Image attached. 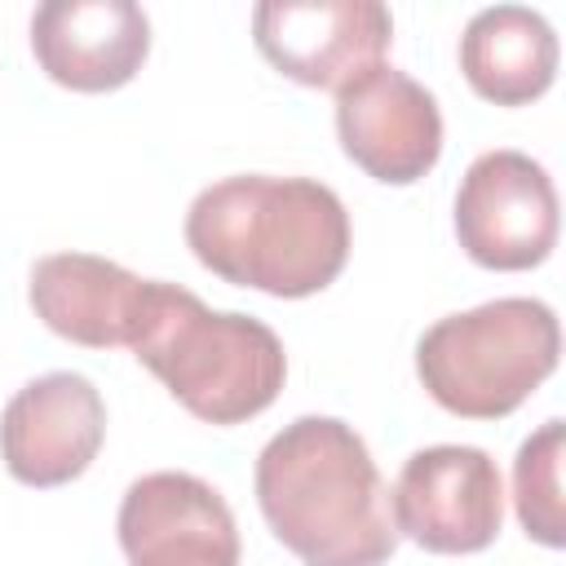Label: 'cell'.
Segmentation results:
<instances>
[{
	"instance_id": "obj_1",
	"label": "cell",
	"mask_w": 566,
	"mask_h": 566,
	"mask_svg": "<svg viewBox=\"0 0 566 566\" xmlns=\"http://www.w3.org/2000/svg\"><path fill=\"white\" fill-rule=\"evenodd\" d=\"M256 504L305 566H385L398 548L389 486L354 424L296 416L256 455Z\"/></svg>"
},
{
	"instance_id": "obj_2",
	"label": "cell",
	"mask_w": 566,
	"mask_h": 566,
	"mask_svg": "<svg viewBox=\"0 0 566 566\" xmlns=\"http://www.w3.org/2000/svg\"><path fill=\"white\" fill-rule=\"evenodd\" d=\"M186 243L217 279L301 301L345 270L349 212L340 195L314 177L239 172L195 195Z\"/></svg>"
},
{
	"instance_id": "obj_3",
	"label": "cell",
	"mask_w": 566,
	"mask_h": 566,
	"mask_svg": "<svg viewBox=\"0 0 566 566\" xmlns=\"http://www.w3.org/2000/svg\"><path fill=\"white\" fill-rule=\"evenodd\" d=\"M128 349L195 420L221 429L261 416L287 380V354L270 323L239 310H208L190 287L159 279H146L142 323Z\"/></svg>"
},
{
	"instance_id": "obj_4",
	"label": "cell",
	"mask_w": 566,
	"mask_h": 566,
	"mask_svg": "<svg viewBox=\"0 0 566 566\" xmlns=\"http://www.w3.org/2000/svg\"><path fill=\"white\" fill-rule=\"evenodd\" d=\"M562 327L535 296H500L438 318L416 345V376L429 398L464 420L513 416L553 371Z\"/></svg>"
},
{
	"instance_id": "obj_5",
	"label": "cell",
	"mask_w": 566,
	"mask_h": 566,
	"mask_svg": "<svg viewBox=\"0 0 566 566\" xmlns=\"http://www.w3.org/2000/svg\"><path fill=\"white\" fill-rule=\"evenodd\" d=\"M389 509L398 535L424 553L464 557L495 544L504 526V482L482 447L438 442L407 455Z\"/></svg>"
},
{
	"instance_id": "obj_6",
	"label": "cell",
	"mask_w": 566,
	"mask_h": 566,
	"mask_svg": "<svg viewBox=\"0 0 566 566\" xmlns=\"http://www.w3.org/2000/svg\"><path fill=\"white\" fill-rule=\"evenodd\" d=\"M557 190L522 150L478 155L455 190V239L486 270H531L557 248Z\"/></svg>"
},
{
	"instance_id": "obj_7",
	"label": "cell",
	"mask_w": 566,
	"mask_h": 566,
	"mask_svg": "<svg viewBox=\"0 0 566 566\" xmlns=\"http://www.w3.org/2000/svg\"><path fill=\"white\" fill-rule=\"evenodd\" d=\"M252 40L287 80L340 93L385 62L394 18L376 0H265L252 9Z\"/></svg>"
},
{
	"instance_id": "obj_8",
	"label": "cell",
	"mask_w": 566,
	"mask_h": 566,
	"mask_svg": "<svg viewBox=\"0 0 566 566\" xmlns=\"http://www.w3.org/2000/svg\"><path fill=\"white\" fill-rule=\"evenodd\" d=\"M336 137L367 177L411 186L442 155V111L420 80L380 62L336 93Z\"/></svg>"
},
{
	"instance_id": "obj_9",
	"label": "cell",
	"mask_w": 566,
	"mask_h": 566,
	"mask_svg": "<svg viewBox=\"0 0 566 566\" xmlns=\"http://www.w3.org/2000/svg\"><path fill=\"white\" fill-rule=\"evenodd\" d=\"M119 548L128 566H239V526L217 486L159 469L119 500Z\"/></svg>"
},
{
	"instance_id": "obj_10",
	"label": "cell",
	"mask_w": 566,
	"mask_h": 566,
	"mask_svg": "<svg viewBox=\"0 0 566 566\" xmlns=\"http://www.w3.org/2000/svg\"><path fill=\"white\" fill-rule=\"evenodd\" d=\"M106 402L80 371H49L22 385L0 416V455L22 486H66L102 451Z\"/></svg>"
},
{
	"instance_id": "obj_11",
	"label": "cell",
	"mask_w": 566,
	"mask_h": 566,
	"mask_svg": "<svg viewBox=\"0 0 566 566\" xmlns=\"http://www.w3.org/2000/svg\"><path fill=\"white\" fill-rule=\"evenodd\" d=\"M31 53L62 88L111 93L142 71L150 22L133 0H49L31 13Z\"/></svg>"
},
{
	"instance_id": "obj_12",
	"label": "cell",
	"mask_w": 566,
	"mask_h": 566,
	"mask_svg": "<svg viewBox=\"0 0 566 566\" xmlns=\"http://www.w3.org/2000/svg\"><path fill=\"white\" fill-rule=\"evenodd\" d=\"M27 301L35 318L62 340L84 349H115L133 345L137 336L146 279L93 252H53L31 265Z\"/></svg>"
},
{
	"instance_id": "obj_13",
	"label": "cell",
	"mask_w": 566,
	"mask_h": 566,
	"mask_svg": "<svg viewBox=\"0 0 566 566\" xmlns=\"http://www.w3.org/2000/svg\"><path fill=\"white\" fill-rule=\"evenodd\" d=\"M460 71L469 88L495 106H526L553 88L557 35L526 4L478 9L460 35Z\"/></svg>"
},
{
	"instance_id": "obj_14",
	"label": "cell",
	"mask_w": 566,
	"mask_h": 566,
	"mask_svg": "<svg viewBox=\"0 0 566 566\" xmlns=\"http://www.w3.org/2000/svg\"><path fill=\"white\" fill-rule=\"evenodd\" d=\"M562 455H566V424L544 420L513 460V504L522 531L544 544L562 548L566 544V513H562Z\"/></svg>"
}]
</instances>
